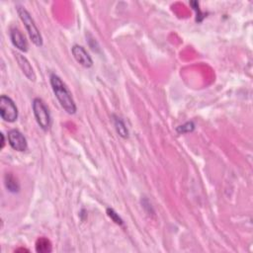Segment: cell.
<instances>
[{
  "instance_id": "6da1fadb",
  "label": "cell",
  "mask_w": 253,
  "mask_h": 253,
  "mask_svg": "<svg viewBox=\"0 0 253 253\" xmlns=\"http://www.w3.org/2000/svg\"><path fill=\"white\" fill-rule=\"evenodd\" d=\"M51 85L53 88V91L59 100L61 106L64 109V111L70 115H73L76 113V105L75 102L71 96V92L67 88L66 84L62 80L60 76L57 74H51L50 77Z\"/></svg>"
},
{
  "instance_id": "7a4b0ae2",
  "label": "cell",
  "mask_w": 253,
  "mask_h": 253,
  "mask_svg": "<svg viewBox=\"0 0 253 253\" xmlns=\"http://www.w3.org/2000/svg\"><path fill=\"white\" fill-rule=\"evenodd\" d=\"M17 12H18V15H19L21 21L24 23V26H25V28L29 34V37L32 40L33 43L37 47L43 46V38H42V35H41L37 25L35 24V21L32 18L31 14L27 11V9L25 7L20 6V5L17 6Z\"/></svg>"
},
{
  "instance_id": "3957f363",
  "label": "cell",
  "mask_w": 253,
  "mask_h": 253,
  "mask_svg": "<svg viewBox=\"0 0 253 253\" xmlns=\"http://www.w3.org/2000/svg\"><path fill=\"white\" fill-rule=\"evenodd\" d=\"M33 113L36 118V121L38 125L40 126V128L42 130H44L47 132L52 124V117L50 110L48 106L45 104V102L40 99V98H35L33 101Z\"/></svg>"
},
{
  "instance_id": "277c9868",
  "label": "cell",
  "mask_w": 253,
  "mask_h": 253,
  "mask_svg": "<svg viewBox=\"0 0 253 253\" xmlns=\"http://www.w3.org/2000/svg\"><path fill=\"white\" fill-rule=\"evenodd\" d=\"M0 116L8 123H13L18 118L17 106L14 101L6 95L0 97Z\"/></svg>"
},
{
  "instance_id": "5b68a950",
  "label": "cell",
  "mask_w": 253,
  "mask_h": 253,
  "mask_svg": "<svg viewBox=\"0 0 253 253\" xmlns=\"http://www.w3.org/2000/svg\"><path fill=\"white\" fill-rule=\"evenodd\" d=\"M8 143L10 147L17 151H26L28 143L24 135L18 130H11L8 132Z\"/></svg>"
},
{
  "instance_id": "8992f818",
  "label": "cell",
  "mask_w": 253,
  "mask_h": 253,
  "mask_svg": "<svg viewBox=\"0 0 253 253\" xmlns=\"http://www.w3.org/2000/svg\"><path fill=\"white\" fill-rule=\"evenodd\" d=\"M71 53H72V56L75 59V61L82 66L91 67L93 65V61H92L91 57L82 46L74 45L71 49Z\"/></svg>"
},
{
  "instance_id": "52a82bcc",
  "label": "cell",
  "mask_w": 253,
  "mask_h": 253,
  "mask_svg": "<svg viewBox=\"0 0 253 253\" xmlns=\"http://www.w3.org/2000/svg\"><path fill=\"white\" fill-rule=\"evenodd\" d=\"M10 39L14 47H16L21 52L26 53L28 51L29 45L25 36L18 28H12L10 31Z\"/></svg>"
},
{
  "instance_id": "ba28073f",
  "label": "cell",
  "mask_w": 253,
  "mask_h": 253,
  "mask_svg": "<svg viewBox=\"0 0 253 253\" xmlns=\"http://www.w3.org/2000/svg\"><path fill=\"white\" fill-rule=\"evenodd\" d=\"M15 59L16 62L20 67V69L22 70V72L24 73V75L31 81H35L36 80V73L34 71V68L32 66V64L30 63V62L27 60V58H25L24 56H22L21 54H15Z\"/></svg>"
},
{
  "instance_id": "9c48e42d",
  "label": "cell",
  "mask_w": 253,
  "mask_h": 253,
  "mask_svg": "<svg viewBox=\"0 0 253 253\" xmlns=\"http://www.w3.org/2000/svg\"><path fill=\"white\" fill-rule=\"evenodd\" d=\"M113 122H114V125H115V129L117 131V133L119 134L120 137H122L123 139H126L129 137V131H128V128H126V124L124 123V121L116 116V115H113Z\"/></svg>"
},
{
  "instance_id": "30bf717a",
  "label": "cell",
  "mask_w": 253,
  "mask_h": 253,
  "mask_svg": "<svg viewBox=\"0 0 253 253\" xmlns=\"http://www.w3.org/2000/svg\"><path fill=\"white\" fill-rule=\"evenodd\" d=\"M4 184L7 190L11 193H17L20 190V184L17 178L12 173H6L4 177Z\"/></svg>"
},
{
  "instance_id": "8fae6325",
  "label": "cell",
  "mask_w": 253,
  "mask_h": 253,
  "mask_svg": "<svg viewBox=\"0 0 253 253\" xmlns=\"http://www.w3.org/2000/svg\"><path fill=\"white\" fill-rule=\"evenodd\" d=\"M36 250L40 253H48L52 251V243L46 237H41L36 243Z\"/></svg>"
},
{
  "instance_id": "7c38bea8",
  "label": "cell",
  "mask_w": 253,
  "mask_h": 253,
  "mask_svg": "<svg viewBox=\"0 0 253 253\" xmlns=\"http://www.w3.org/2000/svg\"><path fill=\"white\" fill-rule=\"evenodd\" d=\"M194 130H195V124L193 122H187L184 125L177 126L176 132L178 134H186V133H191Z\"/></svg>"
},
{
  "instance_id": "4fadbf2b",
  "label": "cell",
  "mask_w": 253,
  "mask_h": 253,
  "mask_svg": "<svg viewBox=\"0 0 253 253\" xmlns=\"http://www.w3.org/2000/svg\"><path fill=\"white\" fill-rule=\"evenodd\" d=\"M107 215L109 216V218L117 225L122 226L123 225V220L120 218V216L115 212L113 209H107Z\"/></svg>"
},
{
  "instance_id": "5bb4252c",
  "label": "cell",
  "mask_w": 253,
  "mask_h": 253,
  "mask_svg": "<svg viewBox=\"0 0 253 253\" xmlns=\"http://www.w3.org/2000/svg\"><path fill=\"white\" fill-rule=\"evenodd\" d=\"M1 139H2V141H1V148H4V136H3V134H1Z\"/></svg>"
}]
</instances>
